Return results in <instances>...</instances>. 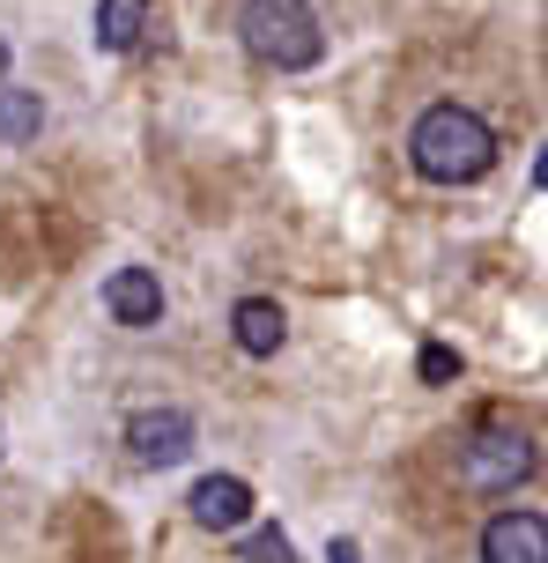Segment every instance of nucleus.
<instances>
[{
    "label": "nucleus",
    "mask_w": 548,
    "mask_h": 563,
    "mask_svg": "<svg viewBox=\"0 0 548 563\" xmlns=\"http://www.w3.org/2000/svg\"><path fill=\"white\" fill-rule=\"evenodd\" d=\"M245 563H297L282 527H260V534H245Z\"/></svg>",
    "instance_id": "9b49d317"
},
{
    "label": "nucleus",
    "mask_w": 548,
    "mask_h": 563,
    "mask_svg": "<svg viewBox=\"0 0 548 563\" xmlns=\"http://www.w3.org/2000/svg\"><path fill=\"white\" fill-rule=\"evenodd\" d=\"M237 37H245V53L275 67V75H304L318 67L326 53V30H318V8L312 0H245L237 8Z\"/></svg>",
    "instance_id": "f03ea898"
},
{
    "label": "nucleus",
    "mask_w": 548,
    "mask_h": 563,
    "mask_svg": "<svg viewBox=\"0 0 548 563\" xmlns=\"http://www.w3.org/2000/svg\"><path fill=\"white\" fill-rule=\"evenodd\" d=\"M534 186L548 194V141H541V156H534Z\"/></svg>",
    "instance_id": "4468645a"
},
{
    "label": "nucleus",
    "mask_w": 548,
    "mask_h": 563,
    "mask_svg": "<svg viewBox=\"0 0 548 563\" xmlns=\"http://www.w3.org/2000/svg\"><path fill=\"white\" fill-rule=\"evenodd\" d=\"M104 311H112L119 327H156L164 319V282L148 275V267H119L104 282Z\"/></svg>",
    "instance_id": "0eeeda50"
},
{
    "label": "nucleus",
    "mask_w": 548,
    "mask_h": 563,
    "mask_svg": "<svg viewBox=\"0 0 548 563\" xmlns=\"http://www.w3.org/2000/svg\"><path fill=\"white\" fill-rule=\"evenodd\" d=\"M148 30V0H97V45L104 53H134Z\"/></svg>",
    "instance_id": "1a4fd4ad"
},
{
    "label": "nucleus",
    "mask_w": 548,
    "mask_h": 563,
    "mask_svg": "<svg viewBox=\"0 0 548 563\" xmlns=\"http://www.w3.org/2000/svg\"><path fill=\"white\" fill-rule=\"evenodd\" d=\"M482 563H548V519L541 511H496L482 527Z\"/></svg>",
    "instance_id": "39448f33"
},
{
    "label": "nucleus",
    "mask_w": 548,
    "mask_h": 563,
    "mask_svg": "<svg viewBox=\"0 0 548 563\" xmlns=\"http://www.w3.org/2000/svg\"><path fill=\"white\" fill-rule=\"evenodd\" d=\"M326 563H364V556H356V541H334V549H326Z\"/></svg>",
    "instance_id": "ddd939ff"
},
{
    "label": "nucleus",
    "mask_w": 548,
    "mask_h": 563,
    "mask_svg": "<svg viewBox=\"0 0 548 563\" xmlns=\"http://www.w3.org/2000/svg\"><path fill=\"white\" fill-rule=\"evenodd\" d=\"M37 126H45L37 89H8V82H0V141H30Z\"/></svg>",
    "instance_id": "9d476101"
},
{
    "label": "nucleus",
    "mask_w": 548,
    "mask_h": 563,
    "mask_svg": "<svg viewBox=\"0 0 548 563\" xmlns=\"http://www.w3.org/2000/svg\"><path fill=\"white\" fill-rule=\"evenodd\" d=\"M534 467H541V452H534L526 430H474L460 445V460H452L460 489H474V497H512Z\"/></svg>",
    "instance_id": "7ed1b4c3"
},
{
    "label": "nucleus",
    "mask_w": 548,
    "mask_h": 563,
    "mask_svg": "<svg viewBox=\"0 0 548 563\" xmlns=\"http://www.w3.org/2000/svg\"><path fill=\"white\" fill-rule=\"evenodd\" d=\"M126 452L142 467H178L193 452V416L186 408H142V416L126 422Z\"/></svg>",
    "instance_id": "20e7f679"
},
{
    "label": "nucleus",
    "mask_w": 548,
    "mask_h": 563,
    "mask_svg": "<svg viewBox=\"0 0 548 563\" xmlns=\"http://www.w3.org/2000/svg\"><path fill=\"white\" fill-rule=\"evenodd\" d=\"M0 75H8V45H0Z\"/></svg>",
    "instance_id": "2eb2a0df"
},
{
    "label": "nucleus",
    "mask_w": 548,
    "mask_h": 563,
    "mask_svg": "<svg viewBox=\"0 0 548 563\" xmlns=\"http://www.w3.org/2000/svg\"><path fill=\"white\" fill-rule=\"evenodd\" d=\"M186 511H193V527H208V534H237L253 519V489L237 475H201L193 497H186Z\"/></svg>",
    "instance_id": "423d86ee"
},
{
    "label": "nucleus",
    "mask_w": 548,
    "mask_h": 563,
    "mask_svg": "<svg viewBox=\"0 0 548 563\" xmlns=\"http://www.w3.org/2000/svg\"><path fill=\"white\" fill-rule=\"evenodd\" d=\"M415 371H423V386H445V378H460V349H445V341H430V349L415 356Z\"/></svg>",
    "instance_id": "f8f14e48"
},
{
    "label": "nucleus",
    "mask_w": 548,
    "mask_h": 563,
    "mask_svg": "<svg viewBox=\"0 0 548 563\" xmlns=\"http://www.w3.org/2000/svg\"><path fill=\"white\" fill-rule=\"evenodd\" d=\"M407 156H415V170L430 186H474L496 164V134H490V119L467 112V104H430L415 119V134H407Z\"/></svg>",
    "instance_id": "f257e3e1"
},
{
    "label": "nucleus",
    "mask_w": 548,
    "mask_h": 563,
    "mask_svg": "<svg viewBox=\"0 0 548 563\" xmlns=\"http://www.w3.org/2000/svg\"><path fill=\"white\" fill-rule=\"evenodd\" d=\"M231 334H237V349L245 356H275L289 341V319H282V305L275 297H245V305L231 311Z\"/></svg>",
    "instance_id": "6e6552de"
}]
</instances>
